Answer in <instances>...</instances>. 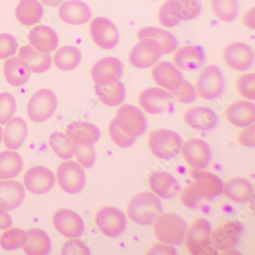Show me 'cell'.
Returning <instances> with one entry per match:
<instances>
[{
  "label": "cell",
  "mask_w": 255,
  "mask_h": 255,
  "mask_svg": "<svg viewBox=\"0 0 255 255\" xmlns=\"http://www.w3.org/2000/svg\"><path fill=\"white\" fill-rule=\"evenodd\" d=\"M255 7L248 10L246 13L244 14L242 21L243 24L246 28H250V29H255Z\"/></svg>",
  "instance_id": "obj_54"
},
{
  "label": "cell",
  "mask_w": 255,
  "mask_h": 255,
  "mask_svg": "<svg viewBox=\"0 0 255 255\" xmlns=\"http://www.w3.org/2000/svg\"><path fill=\"white\" fill-rule=\"evenodd\" d=\"M238 141L242 146L254 148L255 146V125L244 128L238 136Z\"/></svg>",
  "instance_id": "obj_51"
},
{
  "label": "cell",
  "mask_w": 255,
  "mask_h": 255,
  "mask_svg": "<svg viewBox=\"0 0 255 255\" xmlns=\"http://www.w3.org/2000/svg\"><path fill=\"white\" fill-rule=\"evenodd\" d=\"M22 249L27 255H48L52 251V241L42 229H31L26 232V239Z\"/></svg>",
  "instance_id": "obj_33"
},
{
  "label": "cell",
  "mask_w": 255,
  "mask_h": 255,
  "mask_svg": "<svg viewBox=\"0 0 255 255\" xmlns=\"http://www.w3.org/2000/svg\"><path fill=\"white\" fill-rule=\"evenodd\" d=\"M239 95L246 100L252 101L255 98V74L246 73L240 75L236 83Z\"/></svg>",
  "instance_id": "obj_45"
},
{
  "label": "cell",
  "mask_w": 255,
  "mask_h": 255,
  "mask_svg": "<svg viewBox=\"0 0 255 255\" xmlns=\"http://www.w3.org/2000/svg\"><path fill=\"white\" fill-rule=\"evenodd\" d=\"M182 156L193 169L207 168L212 160V151L206 141L192 138L186 141L181 148Z\"/></svg>",
  "instance_id": "obj_14"
},
{
  "label": "cell",
  "mask_w": 255,
  "mask_h": 255,
  "mask_svg": "<svg viewBox=\"0 0 255 255\" xmlns=\"http://www.w3.org/2000/svg\"><path fill=\"white\" fill-rule=\"evenodd\" d=\"M58 106V98L49 89H40L28 101L27 114L35 123H43L52 118Z\"/></svg>",
  "instance_id": "obj_6"
},
{
  "label": "cell",
  "mask_w": 255,
  "mask_h": 255,
  "mask_svg": "<svg viewBox=\"0 0 255 255\" xmlns=\"http://www.w3.org/2000/svg\"><path fill=\"white\" fill-rule=\"evenodd\" d=\"M28 41L34 49L45 54L55 52L59 44V38L55 30L44 25H36L31 29Z\"/></svg>",
  "instance_id": "obj_22"
},
{
  "label": "cell",
  "mask_w": 255,
  "mask_h": 255,
  "mask_svg": "<svg viewBox=\"0 0 255 255\" xmlns=\"http://www.w3.org/2000/svg\"><path fill=\"white\" fill-rule=\"evenodd\" d=\"M16 108V100L13 95L8 92L0 93V125H6L13 118Z\"/></svg>",
  "instance_id": "obj_44"
},
{
  "label": "cell",
  "mask_w": 255,
  "mask_h": 255,
  "mask_svg": "<svg viewBox=\"0 0 255 255\" xmlns=\"http://www.w3.org/2000/svg\"><path fill=\"white\" fill-rule=\"evenodd\" d=\"M23 159L18 152L5 150L0 152V180L14 179L23 169Z\"/></svg>",
  "instance_id": "obj_38"
},
{
  "label": "cell",
  "mask_w": 255,
  "mask_h": 255,
  "mask_svg": "<svg viewBox=\"0 0 255 255\" xmlns=\"http://www.w3.org/2000/svg\"><path fill=\"white\" fill-rule=\"evenodd\" d=\"M206 62V54L199 45L181 47L173 55V64L182 71H196L202 68Z\"/></svg>",
  "instance_id": "obj_21"
},
{
  "label": "cell",
  "mask_w": 255,
  "mask_h": 255,
  "mask_svg": "<svg viewBox=\"0 0 255 255\" xmlns=\"http://www.w3.org/2000/svg\"><path fill=\"white\" fill-rule=\"evenodd\" d=\"M54 227L68 239H78L83 236L85 224L75 211L62 209L56 211L52 218Z\"/></svg>",
  "instance_id": "obj_13"
},
{
  "label": "cell",
  "mask_w": 255,
  "mask_h": 255,
  "mask_svg": "<svg viewBox=\"0 0 255 255\" xmlns=\"http://www.w3.org/2000/svg\"><path fill=\"white\" fill-rule=\"evenodd\" d=\"M163 207L160 199L153 192H141L129 201L128 215L129 219L140 226L152 225L162 213Z\"/></svg>",
  "instance_id": "obj_2"
},
{
  "label": "cell",
  "mask_w": 255,
  "mask_h": 255,
  "mask_svg": "<svg viewBox=\"0 0 255 255\" xmlns=\"http://www.w3.org/2000/svg\"><path fill=\"white\" fill-rule=\"evenodd\" d=\"M172 99L181 104L193 103L196 99V90L192 84L184 81L182 85L176 90L171 92Z\"/></svg>",
  "instance_id": "obj_47"
},
{
  "label": "cell",
  "mask_w": 255,
  "mask_h": 255,
  "mask_svg": "<svg viewBox=\"0 0 255 255\" xmlns=\"http://www.w3.org/2000/svg\"><path fill=\"white\" fill-rule=\"evenodd\" d=\"M190 175L202 199L212 200L223 192V182L216 174L203 169H192Z\"/></svg>",
  "instance_id": "obj_20"
},
{
  "label": "cell",
  "mask_w": 255,
  "mask_h": 255,
  "mask_svg": "<svg viewBox=\"0 0 255 255\" xmlns=\"http://www.w3.org/2000/svg\"><path fill=\"white\" fill-rule=\"evenodd\" d=\"M54 172L43 166L30 168L24 175L25 189L35 195H43L53 189L55 184Z\"/></svg>",
  "instance_id": "obj_16"
},
{
  "label": "cell",
  "mask_w": 255,
  "mask_h": 255,
  "mask_svg": "<svg viewBox=\"0 0 255 255\" xmlns=\"http://www.w3.org/2000/svg\"><path fill=\"white\" fill-rule=\"evenodd\" d=\"M77 161L82 167L90 169L95 166L96 152L93 143L74 142Z\"/></svg>",
  "instance_id": "obj_43"
},
{
  "label": "cell",
  "mask_w": 255,
  "mask_h": 255,
  "mask_svg": "<svg viewBox=\"0 0 255 255\" xmlns=\"http://www.w3.org/2000/svg\"><path fill=\"white\" fill-rule=\"evenodd\" d=\"M2 133H3V129H2L1 125H0V143H1L2 141Z\"/></svg>",
  "instance_id": "obj_56"
},
{
  "label": "cell",
  "mask_w": 255,
  "mask_h": 255,
  "mask_svg": "<svg viewBox=\"0 0 255 255\" xmlns=\"http://www.w3.org/2000/svg\"><path fill=\"white\" fill-rule=\"evenodd\" d=\"M146 255H176V250L172 245L161 243L153 245L146 252Z\"/></svg>",
  "instance_id": "obj_52"
},
{
  "label": "cell",
  "mask_w": 255,
  "mask_h": 255,
  "mask_svg": "<svg viewBox=\"0 0 255 255\" xmlns=\"http://www.w3.org/2000/svg\"><path fill=\"white\" fill-rule=\"evenodd\" d=\"M56 176L58 185L67 193H79L86 185L85 170L75 161L68 160L61 163Z\"/></svg>",
  "instance_id": "obj_10"
},
{
  "label": "cell",
  "mask_w": 255,
  "mask_h": 255,
  "mask_svg": "<svg viewBox=\"0 0 255 255\" xmlns=\"http://www.w3.org/2000/svg\"><path fill=\"white\" fill-rule=\"evenodd\" d=\"M49 145L55 154L64 160L72 159L75 156V146L66 132H54L49 137Z\"/></svg>",
  "instance_id": "obj_40"
},
{
  "label": "cell",
  "mask_w": 255,
  "mask_h": 255,
  "mask_svg": "<svg viewBox=\"0 0 255 255\" xmlns=\"http://www.w3.org/2000/svg\"><path fill=\"white\" fill-rule=\"evenodd\" d=\"M65 132L73 142L93 143L101 138V130L98 127L87 122H73L66 127Z\"/></svg>",
  "instance_id": "obj_37"
},
{
  "label": "cell",
  "mask_w": 255,
  "mask_h": 255,
  "mask_svg": "<svg viewBox=\"0 0 255 255\" xmlns=\"http://www.w3.org/2000/svg\"><path fill=\"white\" fill-rule=\"evenodd\" d=\"M95 90L100 101L107 106H119L126 98V88L120 80L95 84Z\"/></svg>",
  "instance_id": "obj_28"
},
{
  "label": "cell",
  "mask_w": 255,
  "mask_h": 255,
  "mask_svg": "<svg viewBox=\"0 0 255 255\" xmlns=\"http://www.w3.org/2000/svg\"><path fill=\"white\" fill-rule=\"evenodd\" d=\"M223 192L234 202L243 204L249 202L253 197L254 188L247 179L234 177L229 179L224 185Z\"/></svg>",
  "instance_id": "obj_35"
},
{
  "label": "cell",
  "mask_w": 255,
  "mask_h": 255,
  "mask_svg": "<svg viewBox=\"0 0 255 255\" xmlns=\"http://www.w3.org/2000/svg\"><path fill=\"white\" fill-rule=\"evenodd\" d=\"M149 186L158 197L172 199L180 192L179 181L166 172H152L149 176Z\"/></svg>",
  "instance_id": "obj_23"
},
{
  "label": "cell",
  "mask_w": 255,
  "mask_h": 255,
  "mask_svg": "<svg viewBox=\"0 0 255 255\" xmlns=\"http://www.w3.org/2000/svg\"><path fill=\"white\" fill-rule=\"evenodd\" d=\"M161 55L160 45L156 41L151 38L141 39L131 50L129 63L139 69L152 68L159 62Z\"/></svg>",
  "instance_id": "obj_12"
},
{
  "label": "cell",
  "mask_w": 255,
  "mask_h": 255,
  "mask_svg": "<svg viewBox=\"0 0 255 255\" xmlns=\"http://www.w3.org/2000/svg\"><path fill=\"white\" fill-rule=\"evenodd\" d=\"M210 5L214 15L220 21L233 22L239 14L237 0H210Z\"/></svg>",
  "instance_id": "obj_41"
},
{
  "label": "cell",
  "mask_w": 255,
  "mask_h": 255,
  "mask_svg": "<svg viewBox=\"0 0 255 255\" xmlns=\"http://www.w3.org/2000/svg\"><path fill=\"white\" fill-rule=\"evenodd\" d=\"M202 199H203L194 182L186 186L180 195V202L182 205L190 209H197Z\"/></svg>",
  "instance_id": "obj_49"
},
{
  "label": "cell",
  "mask_w": 255,
  "mask_h": 255,
  "mask_svg": "<svg viewBox=\"0 0 255 255\" xmlns=\"http://www.w3.org/2000/svg\"><path fill=\"white\" fill-rule=\"evenodd\" d=\"M25 189L15 180H0V207L13 211L21 206L25 199Z\"/></svg>",
  "instance_id": "obj_27"
},
{
  "label": "cell",
  "mask_w": 255,
  "mask_h": 255,
  "mask_svg": "<svg viewBox=\"0 0 255 255\" xmlns=\"http://www.w3.org/2000/svg\"><path fill=\"white\" fill-rule=\"evenodd\" d=\"M60 18L69 25H81L88 23L92 13L91 8L81 0H68L60 5Z\"/></svg>",
  "instance_id": "obj_24"
},
{
  "label": "cell",
  "mask_w": 255,
  "mask_h": 255,
  "mask_svg": "<svg viewBox=\"0 0 255 255\" xmlns=\"http://www.w3.org/2000/svg\"><path fill=\"white\" fill-rule=\"evenodd\" d=\"M222 58L228 67L239 71L250 69L255 62L252 48L243 42H233L228 45L224 48Z\"/></svg>",
  "instance_id": "obj_15"
},
{
  "label": "cell",
  "mask_w": 255,
  "mask_h": 255,
  "mask_svg": "<svg viewBox=\"0 0 255 255\" xmlns=\"http://www.w3.org/2000/svg\"><path fill=\"white\" fill-rule=\"evenodd\" d=\"M28 127L25 120L12 118L7 122L2 133L4 144L10 150H17L25 142Z\"/></svg>",
  "instance_id": "obj_31"
},
{
  "label": "cell",
  "mask_w": 255,
  "mask_h": 255,
  "mask_svg": "<svg viewBox=\"0 0 255 255\" xmlns=\"http://www.w3.org/2000/svg\"><path fill=\"white\" fill-rule=\"evenodd\" d=\"M26 239V232L23 229H8L0 237V246L4 250L14 251L22 248Z\"/></svg>",
  "instance_id": "obj_42"
},
{
  "label": "cell",
  "mask_w": 255,
  "mask_h": 255,
  "mask_svg": "<svg viewBox=\"0 0 255 255\" xmlns=\"http://www.w3.org/2000/svg\"><path fill=\"white\" fill-rule=\"evenodd\" d=\"M243 232L242 225L236 220H226L211 234V243L219 250H229L239 242Z\"/></svg>",
  "instance_id": "obj_18"
},
{
  "label": "cell",
  "mask_w": 255,
  "mask_h": 255,
  "mask_svg": "<svg viewBox=\"0 0 255 255\" xmlns=\"http://www.w3.org/2000/svg\"><path fill=\"white\" fill-rule=\"evenodd\" d=\"M225 117L228 122L237 128H245L255 124V104L248 101H238L226 109Z\"/></svg>",
  "instance_id": "obj_26"
},
{
  "label": "cell",
  "mask_w": 255,
  "mask_h": 255,
  "mask_svg": "<svg viewBox=\"0 0 255 255\" xmlns=\"http://www.w3.org/2000/svg\"><path fill=\"white\" fill-rule=\"evenodd\" d=\"M117 126L125 134L138 137L146 132L147 121L137 107L125 105L120 107L115 118Z\"/></svg>",
  "instance_id": "obj_7"
},
{
  "label": "cell",
  "mask_w": 255,
  "mask_h": 255,
  "mask_svg": "<svg viewBox=\"0 0 255 255\" xmlns=\"http://www.w3.org/2000/svg\"><path fill=\"white\" fill-rule=\"evenodd\" d=\"M62 254L64 255H90L91 251L83 242L80 240H70L62 247Z\"/></svg>",
  "instance_id": "obj_50"
},
{
  "label": "cell",
  "mask_w": 255,
  "mask_h": 255,
  "mask_svg": "<svg viewBox=\"0 0 255 255\" xmlns=\"http://www.w3.org/2000/svg\"><path fill=\"white\" fill-rule=\"evenodd\" d=\"M12 226V217L6 210L0 207V230H7Z\"/></svg>",
  "instance_id": "obj_53"
},
{
  "label": "cell",
  "mask_w": 255,
  "mask_h": 255,
  "mask_svg": "<svg viewBox=\"0 0 255 255\" xmlns=\"http://www.w3.org/2000/svg\"><path fill=\"white\" fill-rule=\"evenodd\" d=\"M186 226L184 219L177 214H160L153 222V232L160 242L180 246L184 242Z\"/></svg>",
  "instance_id": "obj_4"
},
{
  "label": "cell",
  "mask_w": 255,
  "mask_h": 255,
  "mask_svg": "<svg viewBox=\"0 0 255 255\" xmlns=\"http://www.w3.org/2000/svg\"><path fill=\"white\" fill-rule=\"evenodd\" d=\"M90 33L94 42L102 49H113L119 43L118 28L111 20L105 17H95L91 20Z\"/></svg>",
  "instance_id": "obj_11"
},
{
  "label": "cell",
  "mask_w": 255,
  "mask_h": 255,
  "mask_svg": "<svg viewBox=\"0 0 255 255\" xmlns=\"http://www.w3.org/2000/svg\"><path fill=\"white\" fill-rule=\"evenodd\" d=\"M44 12L43 5L38 0H20L15 15L20 23L32 26L41 22Z\"/></svg>",
  "instance_id": "obj_34"
},
{
  "label": "cell",
  "mask_w": 255,
  "mask_h": 255,
  "mask_svg": "<svg viewBox=\"0 0 255 255\" xmlns=\"http://www.w3.org/2000/svg\"><path fill=\"white\" fill-rule=\"evenodd\" d=\"M124 65L118 58L106 57L101 58L91 68V78L95 84L112 80H119L123 75Z\"/></svg>",
  "instance_id": "obj_29"
},
{
  "label": "cell",
  "mask_w": 255,
  "mask_h": 255,
  "mask_svg": "<svg viewBox=\"0 0 255 255\" xmlns=\"http://www.w3.org/2000/svg\"><path fill=\"white\" fill-rule=\"evenodd\" d=\"M18 49L16 38L8 33L0 34V59L6 60L13 57Z\"/></svg>",
  "instance_id": "obj_48"
},
{
  "label": "cell",
  "mask_w": 255,
  "mask_h": 255,
  "mask_svg": "<svg viewBox=\"0 0 255 255\" xmlns=\"http://www.w3.org/2000/svg\"><path fill=\"white\" fill-rule=\"evenodd\" d=\"M18 57L28 64L32 73H44L52 67V55L38 52L29 45H24L19 48Z\"/></svg>",
  "instance_id": "obj_36"
},
{
  "label": "cell",
  "mask_w": 255,
  "mask_h": 255,
  "mask_svg": "<svg viewBox=\"0 0 255 255\" xmlns=\"http://www.w3.org/2000/svg\"><path fill=\"white\" fill-rule=\"evenodd\" d=\"M136 37L139 40L151 38L156 41L160 45L162 55L172 53L176 51L179 45L177 38L173 34L157 27L148 26L139 28Z\"/></svg>",
  "instance_id": "obj_32"
},
{
  "label": "cell",
  "mask_w": 255,
  "mask_h": 255,
  "mask_svg": "<svg viewBox=\"0 0 255 255\" xmlns=\"http://www.w3.org/2000/svg\"><path fill=\"white\" fill-rule=\"evenodd\" d=\"M186 125L199 131H209L216 128L218 117L212 109L206 107H193L189 108L183 115Z\"/></svg>",
  "instance_id": "obj_25"
},
{
  "label": "cell",
  "mask_w": 255,
  "mask_h": 255,
  "mask_svg": "<svg viewBox=\"0 0 255 255\" xmlns=\"http://www.w3.org/2000/svg\"><path fill=\"white\" fill-rule=\"evenodd\" d=\"M62 0H42V2L45 4V5H57L60 3Z\"/></svg>",
  "instance_id": "obj_55"
},
{
  "label": "cell",
  "mask_w": 255,
  "mask_h": 255,
  "mask_svg": "<svg viewBox=\"0 0 255 255\" xmlns=\"http://www.w3.org/2000/svg\"><path fill=\"white\" fill-rule=\"evenodd\" d=\"M95 223L98 229L110 238L119 237L128 227V219L124 212L110 206L101 208L98 211Z\"/></svg>",
  "instance_id": "obj_9"
},
{
  "label": "cell",
  "mask_w": 255,
  "mask_h": 255,
  "mask_svg": "<svg viewBox=\"0 0 255 255\" xmlns=\"http://www.w3.org/2000/svg\"><path fill=\"white\" fill-rule=\"evenodd\" d=\"M201 12L200 0H166L159 8L158 20L162 26L172 28L183 20L197 18Z\"/></svg>",
  "instance_id": "obj_1"
},
{
  "label": "cell",
  "mask_w": 255,
  "mask_h": 255,
  "mask_svg": "<svg viewBox=\"0 0 255 255\" xmlns=\"http://www.w3.org/2000/svg\"><path fill=\"white\" fill-rule=\"evenodd\" d=\"M108 132H109L110 137L113 140L115 144L121 148L130 147L136 141V137L125 134L123 131H121L118 128L115 119L112 120L111 123L109 124Z\"/></svg>",
  "instance_id": "obj_46"
},
{
  "label": "cell",
  "mask_w": 255,
  "mask_h": 255,
  "mask_svg": "<svg viewBox=\"0 0 255 255\" xmlns=\"http://www.w3.org/2000/svg\"><path fill=\"white\" fill-rule=\"evenodd\" d=\"M151 74L155 83L169 92L176 91L185 81L180 70L172 62L165 61L153 65Z\"/></svg>",
  "instance_id": "obj_19"
},
{
  "label": "cell",
  "mask_w": 255,
  "mask_h": 255,
  "mask_svg": "<svg viewBox=\"0 0 255 255\" xmlns=\"http://www.w3.org/2000/svg\"><path fill=\"white\" fill-rule=\"evenodd\" d=\"M196 91L203 99L216 100L223 94L225 79L219 67L209 65L205 67L196 80Z\"/></svg>",
  "instance_id": "obj_8"
},
{
  "label": "cell",
  "mask_w": 255,
  "mask_h": 255,
  "mask_svg": "<svg viewBox=\"0 0 255 255\" xmlns=\"http://www.w3.org/2000/svg\"><path fill=\"white\" fill-rule=\"evenodd\" d=\"M3 72L7 82L16 88L25 85L32 73L28 64L19 57H11L5 60Z\"/></svg>",
  "instance_id": "obj_30"
},
{
  "label": "cell",
  "mask_w": 255,
  "mask_h": 255,
  "mask_svg": "<svg viewBox=\"0 0 255 255\" xmlns=\"http://www.w3.org/2000/svg\"><path fill=\"white\" fill-rule=\"evenodd\" d=\"M148 146L156 157L170 159L176 157L180 152L182 139L177 132L170 129H155L149 133Z\"/></svg>",
  "instance_id": "obj_5"
},
{
  "label": "cell",
  "mask_w": 255,
  "mask_h": 255,
  "mask_svg": "<svg viewBox=\"0 0 255 255\" xmlns=\"http://www.w3.org/2000/svg\"><path fill=\"white\" fill-rule=\"evenodd\" d=\"M82 59L81 51L76 47L67 45L62 47L54 55L55 67L62 71H69L78 68Z\"/></svg>",
  "instance_id": "obj_39"
},
{
  "label": "cell",
  "mask_w": 255,
  "mask_h": 255,
  "mask_svg": "<svg viewBox=\"0 0 255 255\" xmlns=\"http://www.w3.org/2000/svg\"><path fill=\"white\" fill-rule=\"evenodd\" d=\"M212 225L205 218H198L186 229L185 243L189 253L194 255H216L217 250L211 245Z\"/></svg>",
  "instance_id": "obj_3"
},
{
  "label": "cell",
  "mask_w": 255,
  "mask_h": 255,
  "mask_svg": "<svg viewBox=\"0 0 255 255\" xmlns=\"http://www.w3.org/2000/svg\"><path fill=\"white\" fill-rule=\"evenodd\" d=\"M172 95L169 91L161 88H149L139 94L138 104L146 113L159 115L169 108Z\"/></svg>",
  "instance_id": "obj_17"
}]
</instances>
